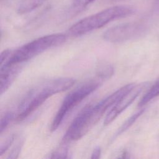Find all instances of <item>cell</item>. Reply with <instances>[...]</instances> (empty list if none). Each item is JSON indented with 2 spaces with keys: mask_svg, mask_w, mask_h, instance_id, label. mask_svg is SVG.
Masks as SVG:
<instances>
[{
  "mask_svg": "<svg viewBox=\"0 0 159 159\" xmlns=\"http://www.w3.org/2000/svg\"><path fill=\"white\" fill-rule=\"evenodd\" d=\"M145 32L144 26L139 23L130 22L118 25L107 30L104 39L110 42L119 43L140 37Z\"/></svg>",
  "mask_w": 159,
  "mask_h": 159,
  "instance_id": "obj_5",
  "label": "cell"
},
{
  "mask_svg": "<svg viewBox=\"0 0 159 159\" xmlns=\"http://www.w3.org/2000/svg\"><path fill=\"white\" fill-rule=\"evenodd\" d=\"M14 140V135H11V137L7 138L4 143H2L1 145V147H0V156L4 154V153L6 152V151L9 148L11 145L13 143Z\"/></svg>",
  "mask_w": 159,
  "mask_h": 159,
  "instance_id": "obj_13",
  "label": "cell"
},
{
  "mask_svg": "<svg viewBox=\"0 0 159 159\" xmlns=\"http://www.w3.org/2000/svg\"><path fill=\"white\" fill-rule=\"evenodd\" d=\"M143 111H144V109L139 110V111L134 114L132 116H131L128 119H127L125 122L120 127V128L118 129L116 133L114 135V138L118 137L119 135H120L126 130H127L136 121V120L143 114Z\"/></svg>",
  "mask_w": 159,
  "mask_h": 159,
  "instance_id": "obj_9",
  "label": "cell"
},
{
  "mask_svg": "<svg viewBox=\"0 0 159 159\" xmlns=\"http://www.w3.org/2000/svg\"><path fill=\"white\" fill-rule=\"evenodd\" d=\"M100 86V83L92 81L84 83L69 93L63 99L52 122L50 129L55 131L61 124L64 118L78 104L91 94Z\"/></svg>",
  "mask_w": 159,
  "mask_h": 159,
  "instance_id": "obj_4",
  "label": "cell"
},
{
  "mask_svg": "<svg viewBox=\"0 0 159 159\" xmlns=\"http://www.w3.org/2000/svg\"><path fill=\"white\" fill-rule=\"evenodd\" d=\"M13 118L14 114L11 112H7L4 114L0 122V134H2L6 130Z\"/></svg>",
  "mask_w": 159,
  "mask_h": 159,
  "instance_id": "obj_11",
  "label": "cell"
},
{
  "mask_svg": "<svg viewBox=\"0 0 159 159\" xmlns=\"http://www.w3.org/2000/svg\"><path fill=\"white\" fill-rule=\"evenodd\" d=\"M22 144V143L20 142V143H17L16 145V146H15L14 148L12 149V150L10 153V154L8 157L9 158H16L17 157V155H19V153L20 150L21 148Z\"/></svg>",
  "mask_w": 159,
  "mask_h": 159,
  "instance_id": "obj_15",
  "label": "cell"
},
{
  "mask_svg": "<svg viewBox=\"0 0 159 159\" xmlns=\"http://www.w3.org/2000/svg\"><path fill=\"white\" fill-rule=\"evenodd\" d=\"M159 96V79L153 84L150 89L146 93V94L142 97L139 103V106L142 107L155 98Z\"/></svg>",
  "mask_w": 159,
  "mask_h": 159,
  "instance_id": "obj_8",
  "label": "cell"
},
{
  "mask_svg": "<svg viewBox=\"0 0 159 159\" xmlns=\"http://www.w3.org/2000/svg\"><path fill=\"white\" fill-rule=\"evenodd\" d=\"M67 155V150L66 148L60 149V150L56 151L52 154V158H66Z\"/></svg>",
  "mask_w": 159,
  "mask_h": 159,
  "instance_id": "obj_14",
  "label": "cell"
},
{
  "mask_svg": "<svg viewBox=\"0 0 159 159\" xmlns=\"http://www.w3.org/2000/svg\"><path fill=\"white\" fill-rule=\"evenodd\" d=\"M21 69L20 64L0 68V93L2 94L7 90Z\"/></svg>",
  "mask_w": 159,
  "mask_h": 159,
  "instance_id": "obj_7",
  "label": "cell"
},
{
  "mask_svg": "<svg viewBox=\"0 0 159 159\" xmlns=\"http://www.w3.org/2000/svg\"><path fill=\"white\" fill-rule=\"evenodd\" d=\"M134 8L125 5L115 6L88 16L73 24L68 30V35L78 37L98 29L108 23L133 14Z\"/></svg>",
  "mask_w": 159,
  "mask_h": 159,
  "instance_id": "obj_2",
  "label": "cell"
},
{
  "mask_svg": "<svg viewBox=\"0 0 159 159\" xmlns=\"http://www.w3.org/2000/svg\"><path fill=\"white\" fill-rule=\"evenodd\" d=\"M101 150L100 148L99 147H96L91 155V158L92 159H97V158H100V155H101Z\"/></svg>",
  "mask_w": 159,
  "mask_h": 159,
  "instance_id": "obj_16",
  "label": "cell"
},
{
  "mask_svg": "<svg viewBox=\"0 0 159 159\" xmlns=\"http://www.w3.org/2000/svg\"><path fill=\"white\" fill-rule=\"evenodd\" d=\"M75 83L71 78H59L47 81L31 89L18 107L16 120L20 121L27 117L50 96L70 88Z\"/></svg>",
  "mask_w": 159,
  "mask_h": 159,
  "instance_id": "obj_1",
  "label": "cell"
},
{
  "mask_svg": "<svg viewBox=\"0 0 159 159\" xmlns=\"http://www.w3.org/2000/svg\"><path fill=\"white\" fill-rule=\"evenodd\" d=\"M66 39V35L63 34H50L39 37L15 50H11L7 58L0 62V68L21 64L50 48L63 43Z\"/></svg>",
  "mask_w": 159,
  "mask_h": 159,
  "instance_id": "obj_3",
  "label": "cell"
},
{
  "mask_svg": "<svg viewBox=\"0 0 159 159\" xmlns=\"http://www.w3.org/2000/svg\"><path fill=\"white\" fill-rule=\"evenodd\" d=\"M94 1V0H72L70 6V13L74 15L80 12Z\"/></svg>",
  "mask_w": 159,
  "mask_h": 159,
  "instance_id": "obj_10",
  "label": "cell"
},
{
  "mask_svg": "<svg viewBox=\"0 0 159 159\" xmlns=\"http://www.w3.org/2000/svg\"><path fill=\"white\" fill-rule=\"evenodd\" d=\"M114 73V68L110 65L101 66L98 70V75L102 78H107Z\"/></svg>",
  "mask_w": 159,
  "mask_h": 159,
  "instance_id": "obj_12",
  "label": "cell"
},
{
  "mask_svg": "<svg viewBox=\"0 0 159 159\" xmlns=\"http://www.w3.org/2000/svg\"><path fill=\"white\" fill-rule=\"evenodd\" d=\"M32 3H43L45 0H25Z\"/></svg>",
  "mask_w": 159,
  "mask_h": 159,
  "instance_id": "obj_17",
  "label": "cell"
},
{
  "mask_svg": "<svg viewBox=\"0 0 159 159\" xmlns=\"http://www.w3.org/2000/svg\"><path fill=\"white\" fill-rule=\"evenodd\" d=\"M145 86V83L134 84V86L124 94L113 105L110 111L106 115L104 124L106 125L111 123L121 112L132 103L142 91Z\"/></svg>",
  "mask_w": 159,
  "mask_h": 159,
  "instance_id": "obj_6",
  "label": "cell"
}]
</instances>
